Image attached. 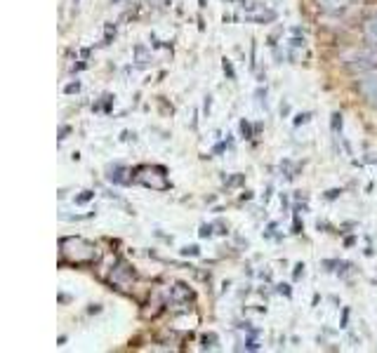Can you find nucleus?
Returning <instances> with one entry per match:
<instances>
[{
    "instance_id": "obj_1",
    "label": "nucleus",
    "mask_w": 377,
    "mask_h": 353,
    "mask_svg": "<svg viewBox=\"0 0 377 353\" xmlns=\"http://www.w3.org/2000/svg\"><path fill=\"white\" fill-rule=\"evenodd\" d=\"M62 250H64V255L71 261H75V264L90 261L94 257V247L87 240H83V238H66V240H62Z\"/></svg>"
},
{
    "instance_id": "obj_2",
    "label": "nucleus",
    "mask_w": 377,
    "mask_h": 353,
    "mask_svg": "<svg viewBox=\"0 0 377 353\" xmlns=\"http://www.w3.org/2000/svg\"><path fill=\"white\" fill-rule=\"evenodd\" d=\"M359 90H361V94H363L368 101L377 104V73H375V71H368V73L361 78V80H359Z\"/></svg>"
},
{
    "instance_id": "obj_3",
    "label": "nucleus",
    "mask_w": 377,
    "mask_h": 353,
    "mask_svg": "<svg viewBox=\"0 0 377 353\" xmlns=\"http://www.w3.org/2000/svg\"><path fill=\"white\" fill-rule=\"evenodd\" d=\"M366 40L370 43L372 47H377V14H372L366 22Z\"/></svg>"
},
{
    "instance_id": "obj_4",
    "label": "nucleus",
    "mask_w": 377,
    "mask_h": 353,
    "mask_svg": "<svg viewBox=\"0 0 377 353\" xmlns=\"http://www.w3.org/2000/svg\"><path fill=\"white\" fill-rule=\"evenodd\" d=\"M354 61H356V64H351V66H354V69H361V71H363V69H368V71H370V69H372V61H370V59H368V57H356Z\"/></svg>"
}]
</instances>
